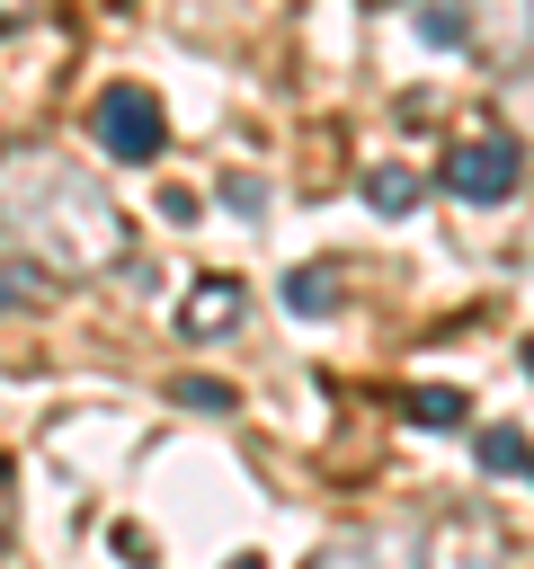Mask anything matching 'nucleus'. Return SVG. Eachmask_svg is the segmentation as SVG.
<instances>
[{"mask_svg": "<svg viewBox=\"0 0 534 569\" xmlns=\"http://www.w3.org/2000/svg\"><path fill=\"white\" fill-rule=\"evenodd\" d=\"M0 222H9V240H18L44 276H107V267L134 249L125 204H116L80 160H62L53 142L0 151Z\"/></svg>", "mask_w": 534, "mask_h": 569, "instance_id": "f257e3e1", "label": "nucleus"}, {"mask_svg": "<svg viewBox=\"0 0 534 569\" xmlns=\"http://www.w3.org/2000/svg\"><path fill=\"white\" fill-rule=\"evenodd\" d=\"M89 133H98V151H107V160H160V151H169V116H160V98H151V89H134V80L98 89Z\"/></svg>", "mask_w": 534, "mask_h": 569, "instance_id": "f03ea898", "label": "nucleus"}, {"mask_svg": "<svg viewBox=\"0 0 534 569\" xmlns=\"http://www.w3.org/2000/svg\"><path fill=\"white\" fill-rule=\"evenodd\" d=\"M516 178H525V151L507 133H472V142L445 151V187L463 204H498V196H516Z\"/></svg>", "mask_w": 534, "mask_h": 569, "instance_id": "7ed1b4c3", "label": "nucleus"}, {"mask_svg": "<svg viewBox=\"0 0 534 569\" xmlns=\"http://www.w3.org/2000/svg\"><path fill=\"white\" fill-rule=\"evenodd\" d=\"M240 320H249V284L240 276H196L187 302H178V338H196V347L205 338H231Z\"/></svg>", "mask_w": 534, "mask_h": 569, "instance_id": "20e7f679", "label": "nucleus"}, {"mask_svg": "<svg viewBox=\"0 0 534 569\" xmlns=\"http://www.w3.org/2000/svg\"><path fill=\"white\" fill-rule=\"evenodd\" d=\"M472 36L490 62H525L534 53V0H472Z\"/></svg>", "mask_w": 534, "mask_h": 569, "instance_id": "39448f33", "label": "nucleus"}, {"mask_svg": "<svg viewBox=\"0 0 534 569\" xmlns=\"http://www.w3.org/2000/svg\"><path fill=\"white\" fill-rule=\"evenodd\" d=\"M400 418L436 436V427H463V418H472V400H463V391H445V382H418V391L400 400Z\"/></svg>", "mask_w": 534, "mask_h": 569, "instance_id": "423d86ee", "label": "nucleus"}, {"mask_svg": "<svg viewBox=\"0 0 534 569\" xmlns=\"http://www.w3.org/2000/svg\"><path fill=\"white\" fill-rule=\"evenodd\" d=\"M472 453H481V471H490V480H498V471H534V445H525V427H507V418H498V427H481V436H472Z\"/></svg>", "mask_w": 534, "mask_h": 569, "instance_id": "0eeeda50", "label": "nucleus"}, {"mask_svg": "<svg viewBox=\"0 0 534 569\" xmlns=\"http://www.w3.org/2000/svg\"><path fill=\"white\" fill-rule=\"evenodd\" d=\"M418 196H427V178H418V169H392V160H383V169H365V204H374V213H409Z\"/></svg>", "mask_w": 534, "mask_h": 569, "instance_id": "6e6552de", "label": "nucleus"}, {"mask_svg": "<svg viewBox=\"0 0 534 569\" xmlns=\"http://www.w3.org/2000/svg\"><path fill=\"white\" fill-rule=\"evenodd\" d=\"M285 302H294L303 320H329V311H338V267H294V276H285Z\"/></svg>", "mask_w": 534, "mask_h": 569, "instance_id": "1a4fd4ad", "label": "nucleus"}, {"mask_svg": "<svg viewBox=\"0 0 534 569\" xmlns=\"http://www.w3.org/2000/svg\"><path fill=\"white\" fill-rule=\"evenodd\" d=\"M44 302H53L44 267L36 258H0V311H44Z\"/></svg>", "mask_w": 534, "mask_h": 569, "instance_id": "9d476101", "label": "nucleus"}, {"mask_svg": "<svg viewBox=\"0 0 534 569\" xmlns=\"http://www.w3.org/2000/svg\"><path fill=\"white\" fill-rule=\"evenodd\" d=\"M418 44H472V9H454V0H418Z\"/></svg>", "mask_w": 534, "mask_h": 569, "instance_id": "9b49d317", "label": "nucleus"}, {"mask_svg": "<svg viewBox=\"0 0 534 569\" xmlns=\"http://www.w3.org/2000/svg\"><path fill=\"white\" fill-rule=\"evenodd\" d=\"M214 196H222L231 213H267V178H249V169H231V178H222Z\"/></svg>", "mask_w": 534, "mask_h": 569, "instance_id": "f8f14e48", "label": "nucleus"}, {"mask_svg": "<svg viewBox=\"0 0 534 569\" xmlns=\"http://www.w3.org/2000/svg\"><path fill=\"white\" fill-rule=\"evenodd\" d=\"M178 400H187V409H214V418H231V409H240V400H231V382H205V373H187V382H178Z\"/></svg>", "mask_w": 534, "mask_h": 569, "instance_id": "ddd939ff", "label": "nucleus"}, {"mask_svg": "<svg viewBox=\"0 0 534 569\" xmlns=\"http://www.w3.org/2000/svg\"><path fill=\"white\" fill-rule=\"evenodd\" d=\"M312 569H383V551H374V542H329Z\"/></svg>", "mask_w": 534, "mask_h": 569, "instance_id": "4468645a", "label": "nucleus"}, {"mask_svg": "<svg viewBox=\"0 0 534 569\" xmlns=\"http://www.w3.org/2000/svg\"><path fill=\"white\" fill-rule=\"evenodd\" d=\"M36 18V0H0V27H27Z\"/></svg>", "mask_w": 534, "mask_h": 569, "instance_id": "2eb2a0df", "label": "nucleus"}, {"mask_svg": "<svg viewBox=\"0 0 534 569\" xmlns=\"http://www.w3.org/2000/svg\"><path fill=\"white\" fill-rule=\"evenodd\" d=\"M0 542H9V462H0Z\"/></svg>", "mask_w": 534, "mask_h": 569, "instance_id": "dca6fc26", "label": "nucleus"}, {"mask_svg": "<svg viewBox=\"0 0 534 569\" xmlns=\"http://www.w3.org/2000/svg\"><path fill=\"white\" fill-rule=\"evenodd\" d=\"M222 569H267V560H249V551H240V560H222Z\"/></svg>", "mask_w": 534, "mask_h": 569, "instance_id": "f3484780", "label": "nucleus"}, {"mask_svg": "<svg viewBox=\"0 0 534 569\" xmlns=\"http://www.w3.org/2000/svg\"><path fill=\"white\" fill-rule=\"evenodd\" d=\"M525 373H534V338H525Z\"/></svg>", "mask_w": 534, "mask_h": 569, "instance_id": "a211bd4d", "label": "nucleus"}]
</instances>
